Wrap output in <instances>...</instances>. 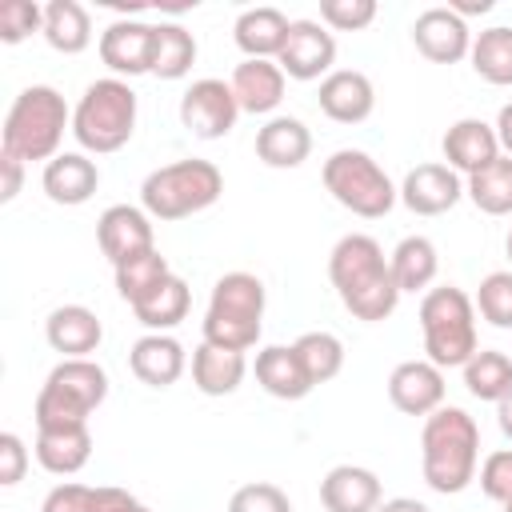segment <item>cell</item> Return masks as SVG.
I'll return each mask as SVG.
<instances>
[{"label": "cell", "instance_id": "d590c367", "mask_svg": "<svg viewBox=\"0 0 512 512\" xmlns=\"http://www.w3.org/2000/svg\"><path fill=\"white\" fill-rule=\"evenodd\" d=\"M464 192H468V200L480 212L508 216L512 212V156H496L488 168H480L476 176H468Z\"/></svg>", "mask_w": 512, "mask_h": 512}, {"label": "cell", "instance_id": "7dc6e473", "mask_svg": "<svg viewBox=\"0 0 512 512\" xmlns=\"http://www.w3.org/2000/svg\"><path fill=\"white\" fill-rule=\"evenodd\" d=\"M376 512H432L424 500H412V496H392V500H380Z\"/></svg>", "mask_w": 512, "mask_h": 512}, {"label": "cell", "instance_id": "5b68a950", "mask_svg": "<svg viewBox=\"0 0 512 512\" xmlns=\"http://www.w3.org/2000/svg\"><path fill=\"white\" fill-rule=\"evenodd\" d=\"M224 192V176L212 160L188 156V160H172L156 172L144 176L140 184V204L152 220H184L196 216L204 208H212Z\"/></svg>", "mask_w": 512, "mask_h": 512}, {"label": "cell", "instance_id": "ac0fdd59", "mask_svg": "<svg viewBox=\"0 0 512 512\" xmlns=\"http://www.w3.org/2000/svg\"><path fill=\"white\" fill-rule=\"evenodd\" d=\"M316 100H320V112L328 120H336V124H360L376 108V88H372V80L364 72L336 68V72H328L320 80V96Z\"/></svg>", "mask_w": 512, "mask_h": 512}, {"label": "cell", "instance_id": "d6986e66", "mask_svg": "<svg viewBox=\"0 0 512 512\" xmlns=\"http://www.w3.org/2000/svg\"><path fill=\"white\" fill-rule=\"evenodd\" d=\"M440 148H444L448 168H452V172H464V176H476V172L488 168L496 156H504V152H500V140H496V128L484 124L480 116H464V120L448 124Z\"/></svg>", "mask_w": 512, "mask_h": 512}, {"label": "cell", "instance_id": "d6a6232c", "mask_svg": "<svg viewBox=\"0 0 512 512\" xmlns=\"http://www.w3.org/2000/svg\"><path fill=\"white\" fill-rule=\"evenodd\" d=\"M472 68L480 80L496 84V88H512V28L496 24L472 36Z\"/></svg>", "mask_w": 512, "mask_h": 512}, {"label": "cell", "instance_id": "2e32d148", "mask_svg": "<svg viewBox=\"0 0 512 512\" xmlns=\"http://www.w3.org/2000/svg\"><path fill=\"white\" fill-rule=\"evenodd\" d=\"M152 44H156V24L112 20L100 32V60L116 76H144V72H152Z\"/></svg>", "mask_w": 512, "mask_h": 512}, {"label": "cell", "instance_id": "30bf717a", "mask_svg": "<svg viewBox=\"0 0 512 512\" xmlns=\"http://www.w3.org/2000/svg\"><path fill=\"white\" fill-rule=\"evenodd\" d=\"M236 116H240V104L232 96V84L216 80V76H204V80H192L188 92L180 96V124L200 136V140H220L236 128Z\"/></svg>", "mask_w": 512, "mask_h": 512}, {"label": "cell", "instance_id": "60d3db41", "mask_svg": "<svg viewBox=\"0 0 512 512\" xmlns=\"http://www.w3.org/2000/svg\"><path fill=\"white\" fill-rule=\"evenodd\" d=\"M228 512H292V500L280 484H268V480H252V484H240L228 500Z\"/></svg>", "mask_w": 512, "mask_h": 512}, {"label": "cell", "instance_id": "d4e9b609", "mask_svg": "<svg viewBox=\"0 0 512 512\" xmlns=\"http://www.w3.org/2000/svg\"><path fill=\"white\" fill-rule=\"evenodd\" d=\"M252 372H256V384L268 396H276V400H304L312 392V380H308V372H304V364H300V356H296L292 344H268V348H260Z\"/></svg>", "mask_w": 512, "mask_h": 512}, {"label": "cell", "instance_id": "52a82bcc", "mask_svg": "<svg viewBox=\"0 0 512 512\" xmlns=\"http://www.w3.org/2000/svg\"><path fill=\"white\" fill-rule=\"evenodd\" d=\"M136 132V92L120 76L92 80L72 108V136L84 152H120Z\"/></svg>", "mask_w": 512, "mask_h": 512}, {"label": "cell", "instance_id": "6da1fadb", "mask_svg": "<svg viewBox=\"0 0 512 512\" xmlns=\"http://www.w3.org/2000/svg\"><path fill=\"white\" fill-rule=\"evenodd\" d=\"M328 280H332L340 304L364 324L388 320L400 304V288L392 280L388 256L364 232H348L336 240V248L328 256Z\"/></svg>", "mask_w": 512, "mask_h": 512}, {"label": "cell", "instance_id": "277c9868", "mask_svg": "<svg viewBox=\"0 0 512 512\" xmlns=\"http://www.w3.org/2000/svg\"><path fill=\"white\" fill-rule=\"evenodd\" d=\"M264 280L252 272H224L212 284L208 296V312H204V344L216 348H232V352H248L260 340L264 328Z\"/></svg>", "mask_w": 512, "mask_h": 512}, {"label": "cell", "instance_id": "f546056e", "mask_svg": "<svg viewBox=\"0 0 512 512\" xmlns=\"http://www.w3.org/2000/svg\"><path fill=\"white\" fill-rule=\"evenodd\" d=\"M388 268H392V280H396L400 296H404V292H424V288L436 280V272H440L436 244H432L428 236H404V240L392 248Z\"/></svg>", "mask_w": 512, "mask_h": 512}, {"label": "cell", "instance_id": "681fc988", "mask_svg": "<svg viewBox=\"0 0 512 512\" xmlns=\"http://www.w3.org/2000/svg\"><path fill=\"white\" fill-rule=\"evenodd\" d=\"M128 512H152V508H148V504H140V500H136V504H132V508H128Z\"/></svg>", "mask_w": 512, "mask_h": 512}, {"label": "cell", "instance_id": "603a6c76", "mask_svg": "<svg viewBox=\"0 0 512 512\" xmlns=\"http://www.w3.org/2000/svg\"><path fill=\"white\" fill-rule=\"evenodd\" d=\"M44 196L52 204H64V208H76V204H88L92 192L100 188V168L96 160H88L84 152H60L56 160L44 164Z\"/></svg>", "mask_w": 512, "mask_h": 512}, {"label": "cell", "instance_id": "816d5d0a", "mask_svg": "<svg viewBox=\"0 0 512 512\" xmlns=\"http://www.w3.org/2000/svg\"><path fill=\"white\" fill-rule=\"evenodd\" d=\"M504 512H512V504H508V508H504Z\"/></svg>", "mask_w": 512, "mask_h": 512}, {"label": "cell", "instance_id": "74e56055", "mask_svg": "<svg viewBox=\"0 0 512 512\" xmlns=\"http://www.w3.org/2000/svg\"><path fill=\"white\" fill-rule=\"evenodd\" d=\"M168 276H172L168 260L160 256V248H152V252H140V256L116 264V292H120L128 304H136V300H144L156 284H164Z\"/></svg>", "mask_w": 512, "mask_h": 512}, {"label": "cell", "instance_id": "9c48e42d", "mask_svg": "<svg viewBox=\"0 0 512 512\" xmlns=\"http://www.w3.org/2000/svg\"><path fill=\"white\" fill-rule=\"evenodd\" d=\"M320 176H324V188L332 192V200L340 208H348L352 216H360V220H380L400 200V188L388 180V172L360 148L332 152L324 160Z\"/></svg>", "mask_w": 512, "mask_h": 512}, {"label": "cell", "instance_id": "b9f144b4", "mask_svg": "<svg viewBox=\"0 0 512 512\" xmlns=\"http://www.w3.org/2000/svg\"><path fill=\"white\" fill-rule=\"evenodd\" d=\"M376 20V0H320V24L332 32H360Z\"/></svg>", "mask_w": 512, "mask_h": 512}, {"label": "cell", "instance_id": "9a60e30c", "mask_svg": "<svg viewBox=\"0 0 512 512\" xmlns=\"http://www.w3.org/2000/svg\"><path fill=\"white\" fill-rule=\"evenodd\" d=\"M460 196H464L460 172H452L448 164H436V160L416 164L400 184V200L416 216H444L460 204Z\"/></svg>", "mask_w": 512, "mask_h": 512}, {"label": "cell", "instance_id": "1f68e13d", "mask_svg": "<svg viewBox=\"0 0 512 512\" xmlns=\"http://www.w3.org/2000/svg\"><path fill=\"white\" fill-rule=\"evenodd\" d=\"M188 304H192V292H188V284L172 272V276H168L164 284H156L144 300H136L132 312H136V320H140L144 328L168 332V328H176V324L188 316Z\"/></svg>", "mask_w": 512, "mask_h": 512}, {"label": "cell", "instance_id": "ab89813d", "mask_svg": "<svg viewBox=\"0 0 512 512\" xmlns=\"http://www.w3.org/2000/svg\"><path fill=\"white\" fill-rule=\"evenodd\" d=\"M32 32H44V8L32 0H4L0 4V40L20 44Z\"/></svg>", "mask_w": 512, "mask_h": 512}, {"label": "cell", "instance_id": "7c38bea8", "mask_svg": "<svg viewBox=\"0 0 512 512\" xmlns=\"http://www.w3.org/2000/svg\"><path fill=\"white\" fill-rule=\"evenodd\" d=\"M96 244L112 260V268L132 260V256H140V252H152L156 248L152 216L144 208H132V204H112L96 220Z\"/></svg>", "mask_w": 512, "mask_h": 512}, {"label": "cell", "instance_id": "8992f818", "mask_svg": "<svg viewBox=\"0 0 512 512\" xmlns=\"http://www.w3.org/2000/svg\"><path fill=\"white\" fill-rule=\"evenodd\" d=\"M420 332H424V352L436 368H464L480 352V344H476V304L456 284H440V288L424 292Z\"/></svg>", "mask_w": 512, "mask_h": 512}, {"label": "cell", "instance_id": "5bb4252c", "mask_svg": "<svg viewBox=\"0 0 512 512\" xmlns=\"http://www.w3.org/2000/svg\"><path fill=\"white\" fill-rule=\"evenodd\" d=\"M388 400L404 416H432L444 408V368L432 360H404L388 376Z\"/></svg>", "mask_w": 512, "mask_h": 512}, {"label": "cell", "instance_id": "f907efd6", "mask_svg": "<svg viewBox=\"0 0 512 512\" xmlns=\"http://www.w3.org/2000/svg\"><path fill=\"white\" fill-rule=\"evenodd\" d=\"M504 252H508V260H512V232H508V240H504Z\"/></svg>", "mask_w": 512, "mask_h": 512}, {"label": "cell", "instance_id": "7402d4cb", "mask_svg": "<svg viewBox=\"0 0 512 512\" xmlns=\"http://www.w3.org/2000/svg\"><path fill=\"white\" fill-rule=\"evenodd\" d=\"M232 96L240 104V112H252V116H268L280 108L284 100V68L276 60H240L232 68Z\"/></svg>", "mask_w": 512, "mask_h": 512}, {"label": "cell", "instance_id": "f1b7e54d", "mask_svg": "<svg viewBox=\"0 0 512 512\" xmlns=\"http://www.w3.org/2000/svg\"><path fill=\"white\" fill-rule=\"evenodd\" d=\"M132 504H136V496L124 488H112V484L92 488V484L64 480L44 496L40 512H128Z\"/></svg>", "mask_w": 512, "mask_h": 512}, {"label": "cell", "instance_id": "ffe728a7", "mask_svg": "<svg viewBox=\"0 0 512 512\" xmlns=\"http://www.w3.org/2000/svg\"><path fill=\"white\" fill-rule=\"evenodd\" d=\"M128 364H132V376L148 388H172L184 368H188V356H184V344L168 332H148L132 344L128 352Z\"/></svg>", "mask_w": 512, "mask_h": 512}, {"label": "cell", "instance_id": "4dcf8cb0", "mask_svg": "<svg viewBox=\"0 0 512 512\" xmlns=\"http://www.w3.org/2000/svg\"><path fill=\"white\" fill-rule=\"evenodd\" d=\"M44 40L64 52V56H76L92 44V16L84 4L76 0H52L44 4Z\"/></svg>", "mask_w": 512, "mask_h": 512}, {"label": "cell", "instance_id": "f35d334b", "mask_svg": "<svg viewBox=\"0 0 512 512\" xmlns=\"http://www.w3.org/2000/svg\"><path fill=\"white\" fill-rule=\"evenodd\" d=\"M476 312L492 324V328H512V268L508 272H488L480 280V292H476Z\"/></svg>", "mask_w": 512, "mask_h": 512}, {"label": "cell", "instance_id": "ba28073f", "mask_svg": "<svg viewBox=\"0 0 512 512\" xmlns=\"http://www.w3.org/2000/svg\"><path fill=\"white\" fill-rule=\"evenodd\" d=\"M108 396V372L96 360H60L36 392V428H80Z\"/></svg>", "mask_w": 512, "mask_h": 512}, {"label": "cell", "instance_id": "8d00e7d4", "mask_svg": "<svg viewBox=\"0 0 512 512\" xmlns=\"http://www.w3.org/2000/svg\"><path fill=\"white\" fill-rule=\"evenodd\" d=\"M292 348H296V356H300V364H304L312 388L336 380L340 368H344V344H340V336H332V332H304Z\"/></svg>", "mask_w": 512, "mask_h": 512}, {"label": "cell", "instance_id": "f6af8a7d", "mask_svg": "<svg viewBox=\"0 0 512 512\" xmlns=\"http://www.w3.org/2000/svg\"><path fill=\"white\" fill-rule=\"evenodd\" d=\"M24 188V160L0 152V204H12Z\"/></svg>", "mask_w": 512, "mask_h": 512}, {"label": "cell", "instance_id": "e0dca14e", "mask_svg": "<svg viewBox=\"0 0 512 512\" xmlns=\"http://www.w3.org/2000/svg\"><path fill=\"white\" fill-rule=\"evenodd\" d=\"M44 340H48V348L60 352L64 360H84V356H92V352L100 348L104 324H100V316H96L92 308H84V304H60V308H52L48 320H44Z\"/></svg>", "mask_w": 512, "mask_h": 512}, {"label": "cell", "instance_id": "3957f363", "mask_svg": "<svg viewBox=\"0 0 512 512\" xmlns=\"http://www.w3.org/2000/svg\"><path fill=\"white\" fill-rule=\"evenodd\" d=\"M64 128L72 132V108L64 104V96L52 84H28L12 100L8 116H4L0 152L20 156L24 164L28 160H44L48 164V160L60 156Z\"/></svg>", "mask_w": 512, "mask_h": 512}, {"label": "cell", "instance_id": "836d02e7", "mask_svg": "<svg viewBox=\"0 0 512 512\" xmlns=\"http://www.w3.org/2000/svg\"><path fill=\"white\" fill-rule=\"evenodd\" d=\"M464 388L476 396V400H504L512 392V356L500 352V348H480L468 364H464Z\"/></svg>", "mask_w": 512, "mask_h": 512}, {"label": "cell", "instance_id": "44dd1931", "mask_svg": "<svg viewBox=\"0 0 512 512\" xmlns=\"http://www.w3.org/2000/svg\"><path fill=\"white\" fill-rule=\"evenodd\" d=\"M380 496V476L360 464H336L320 480V504L328 512H376Z\"/></svg>", "mask_w": 512, "mask_h": 512}, {"label": "cell", "instance_id": "7a4b0ae2", "mask_svg": "<svg viewBox=\"0 0 512 512\" xmlns=\"http://www.w3.org/2000/svg\"><path fill=\"white\" fill-rule=\"evenodd\" d=\"M480 428L464 408H436L420 428V472L424 484L440 496H456L476 480Z\"/></svg>", "mask_w": 512, "mask_h": 512}, {"label": "cell", "instance_id": "ee69618b", "mask_svg": "<svg viewBox=\"0 0 512 512\" xmlns=\"http://www.w3.org/2000/svg\"><path fill=\"white\" fill-rule=\"evenodd\" d=\"M24 468H28V448L16 432H0V484L12 488L24 480Z\"/></svg>", "mask_w": 512, "mask_h": 512}, {"label": "cell", "instance_id": "e575fe53", "mask_svg": "<svg viewBox=\"0 0 512 512\" xmlns=\"http://www.w3.org/2000/svg\"><path fill=\"white\" fill-rule=\"evenodd\" d=\"M196 64V40L184 24H156V44H152V76L160 80H180Z\"/></svg>", "mask_w": 512, "mask_h": 512}, {"label": "cell", "instance_id": "bcb514c9", "mask_svg": "<svg viewBox=\"0 0 512 512\" xmlns=\"http://www.w3.org/2000/svg\"><path fill=\"white\" fill-rule=\"evenodd\" d=\"M492 128H496L500 152H504V156H512V100H508V104L496 112V124H492Z\"/></svg>", "mask_w": 512, "mask_h": 512}, {"label": "cell", "instance_id": "484cf974", "mask_svg": "<svg viewBox=\"0 0 512 512\" xmlns=\"http://www.w3.org/2000/svg\"><path fill=\"white\" fill-rule=\"evenodd\" d=\"M312 152V132L296 116H272L256 132V156L268 168H300Z\"/></svg>", "mask_w": 512, "mask_h": 512}, {"label": "cell", "instance_id": "c3c4849f", "mask_svg": "<svg viewBox=\"0 0 512 512\" xmlns=\"http://www.w3.org/2000/svg\"><path fill=\"white\" fill-rule=\"evenodd\" d=\"M496 424H500V432L512 440V392H508L504 400H496Z\"/></svg>", "mask_w": 512, "mask_h": 512}, {"label": "cell", "instance_id": "4316f807", "mask_svg": "<svg viewBox=\"0 0 512 512\" xmlns=\"http://www.w3.org/2000/svg\"><path fill=\"white\" fill-rule=\"evenodd\" d=\"M36 460L52 476H76L92 456V432L80 428H36Z\"/></svg>", "mask_w": 512, "mask_h": 512}, {"label": "cell", "instance_id": "83f0119b", "mask_svg": "<svg viewBox=\"0 0 512 512\" xmlns=\"http://www.w3.org/2000/svg\"><path fill=\"white\" fill-rule=\"evenodd\" d=\"M248 376V360L244 352H232V348H216V344H204L192 352V384L204 392V396H232Z\"/></svg>", "mask_w": 512, "mask_h": 512}, {"label": "cell", "instance_id": "7bdbcfd3", "mask_svg": "<svg viewBox=\"0 0 512 512\" xmlns=\"http://www.w3.org/2000/svg\"><path fill=\"white\" fill-rule=\"evenodd\" d=\"M480 488L488 500L496 504H512V448H500V452H488L484 464H480Z\"/></svg>", "mask_w": 512, "mask_h": 512}, {"label": "cell", "instance_id": "8fae6325", "mask_svg": "<svg viewBox=\"0 0 512 512\" xmlns=\"http://www.w3.org/2000/svg\"><path fill=\"white\" fill-rule=\"evenodd\" d=\"M276 64L292 80H320L336 64V36L320 20H292L288 40H284Z\"/></svg>", "mask_w": 512, "mask_h": 512}, {"label": "cell", "instance_id": "4fadbf2b", "mask_svg": "<svg viewBox=\"0 0 512 512\" xmlns=\"http://www.w3.org/2000/svg\"><path fill=\"white\" fill-rule=\"evenodd\" d=\"M412 44L432 64H460L472 52V32L452 8H424L412 20Z\"/></svg>", "mask_w": 512, "mask_h": 512}, {"label": "cell", "instance_id": "cb8c5ba5", "mask_svg": "<svg viewBox=\"0 0 512 512\" xmlns=\"http://www.w3.org/2000/svg\"><path fill=\"white\" fill-rule=\"evenodd\" d=\"M288 28H292V20L280 8L260 4V8H244L236 16L232 40L244 52V60H276L280 48H284V40H288Z\"/></svg>", "mask_w": 512, "mask_h": 512}]
</instances>
